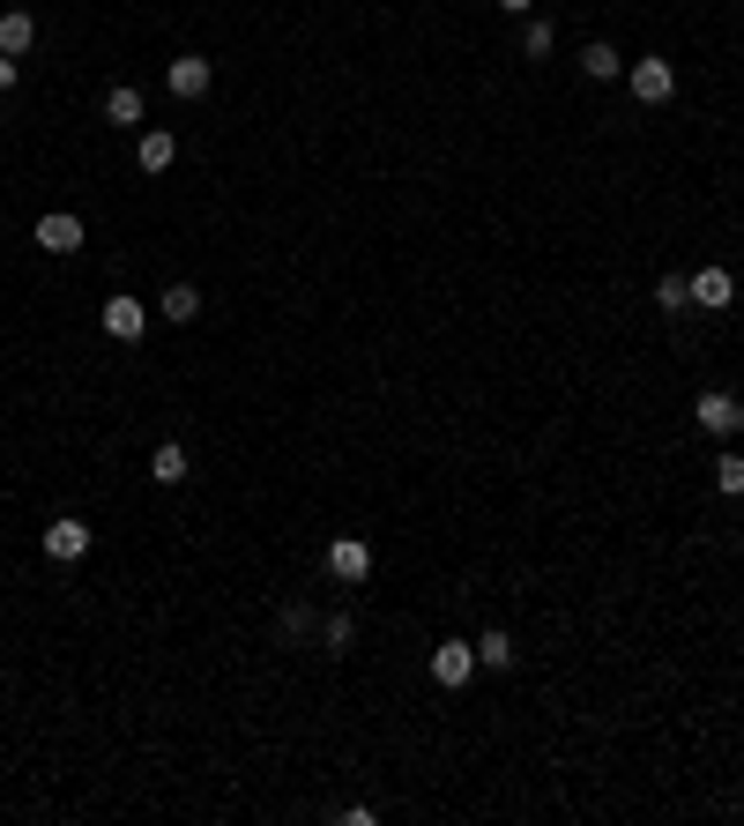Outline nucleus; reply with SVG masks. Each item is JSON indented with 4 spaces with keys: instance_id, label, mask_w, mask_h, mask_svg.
<instances>
[{
    "instance_id": "13",
    "label": "nucleus",
    "mask_w": 744,
    "mask_h": 826,
    "mask_svg": "<svg viewBox=\"0 0 744 826\" xmlns=\"http://www.w3.org/2000/svg\"><path fill=\"white\" fill-rule=\"evenodd\" d=\"M157 313H164V321H172V328H187V321H194V313H201V291H194V283H172V291L157 299Z\"/></svg>"
},
{
    "instance_id": "14",
    "label": "nucleus",
    "mask_w": 744,
    "mask_h": 826,
    "mask_svg": "<svg viewBox=\"0 0 744 826\" xmlns=\"http://www.w3.org/2000/svg\"><path fill=\"white\" fill-rule=\"evenodd\" d=\"M187 470H194V462H187V447H172V440L149 454V476H157V484H187Z\"/></svg>"
},
{
    "instance_id": "23",
    "label": "nucleus",
    "mask_w": 744,
    "mask_h": 826,
    "mask_svg": "<svg viewBox=\"0 0 744 826\" xmlns=\"http://www.w3.org/2000/svg\"><path fill=\"white\" fill-rule=\"evenodd\" d=\"M499 8H506V16H529V8H536V0H499Z\"/></svg>"
},
{
    "instance_id": "3",
    "label": "nucleus",
    "mask_w": 744,
    "mask_h": 826,
    "mask_svg": "<svg viewBox=\"0 0 744 826\" xmlns=\"http://www.w3.org/2000/svg\"><path fill=\"white\" fill-rule=\"evenodd\" d=\"M328 574L343 581V588H358V581L372 574V544L365 536H335V544H328Z\"/></svg>"
},
{
    "instance_id": "19",
    "label": "nucleus",
    "mask_w": 744,
    "mask_h": 826,
    "mask_svg": "<svg viewBox=\"0 0 744 826\" xmlns=\"http://www.w3.org/2000/svg\"><path fill=\"white\" fill-rule=\"evenodd\" d=\"M305 633H313V611L291 603V611H283V641H305Z\"/></svg>"
},
{
    "instance_id": "11",
    "label": "nucleus",
    "mask_w": 744,
    "mask_h": 826,
    "mask_svg": "<svg viewBox=\"0 0 744 826\" xmlns=\"http://www.w3.org/2000/svg\"><path fill=\"white\" fill-rule=\"evenodd\" d=\"M30 46H38V23H30L23 8H8V16H0V52H16V60H23Z\"/></svg>"
},
{
    "instance_id": "16",
    "label": "nucleus",
    "mask_w": 744,
    "mask_h": 826,
    "mask_svg": "<svg viewBox=\"0 0 744 826\" xmlns=\"http://www.w3.org/2000/svg\"><path fill=\"white\" fill-rule=\"evenodd\" d=\"M476 663H484V671H506V663H514V641H506V633H484V641H476Z\"/></svg>"
},
{
    "instance_id": "2",
    "label": "nucleus",
    "mask_w": 744,
    "mask_h": 826,
    "mask_svg": "<svg viewBox=\"0 0 744 826\" xmlns=\"http://www.w3.org/2000/svg\"><path fill=\"white\" fill-rule=\"evenodd\" d=\"M470 677H476V648H470V641H440V648H432V685L462 693Z\"/></svg>"
},
{
    "instance_id": "21",
    "label": "nucleus",
    "mask_w": 744,
    "mask_h": 826,
    "mask_svg": "<svg viewBox=\"0 0 744 826\" xmlns=\"http://www.w3.org/2000/svg\"><path fill=\"white\" fill-rule=\"evenodd\" d=\"M321 641H328V648H335V655H343L350 641H358V626H350V618H328V633H321Z\"/></svg>"
},
{
    "instance_id": "12",
    "label": "nucleus",
    "mask_w": 744,
    "mask_h": 826,
    "mask_svg": "<svg viewBox=\"0 0 744 826\" xmlns=\"http://www.w3.org/2000/svg\"><path fill=\"white\" fill-rule=\"evenodd\" d=\"M104 120H112V127H142V90H134V82L104 90Z\"/></svg>"
},
{
    "instance_id": "4",
    "label": "nucleus",
    "mask_w": 744,
    "mask_h": 826,
    "mask_svg": "<svg viewBox=\"0 0 744 826\" xmlns=\"http://www.w3.org/2000/svg\"><path fill=\"white\" fill-rule=\"evenodd\" d=\"M46 558H60V566H74L82 551H90V522H74V514H60V522H46Z\"/></svg>"
},
{
    "instance_id": "22",
    "label": "nucleus",
    "mask_w": 744,
    "mask_h": 826,
    "mask_svg": "<svg viewBox=\"0 0 744 826\" xmlns=\"http://www.w3.org/2000/svg\"><path fill=\"white\" fill-rule=\"evenodd\" d=\"M16 90V52H0V98Z\"/></svg>"
},
{
    "instance_id": "17",
    "label": "nucleus",
    "mask_w": 744,
    "mask_h": 826,
    "mask_svg": "<svg viewBox=\"0 0 744 826\" xmlns=\"http://www.w3.org/2000/svg\"><path fill=\"white\" fill-rule=\"evenodd\" d=\"M581 75H589V82H611V75H619V52H611V46H589V52H581Z\"/></svg>"
},
{
    "instance_id": "18",
    "label": "nucleus",
    "mask_w": 744,
    "mask_h": 826,
    "mask_svg": "<svg viewBox=\"0 0 744 826\" xmlns=\"http://www.w3.org/2000/svg\"><path fill=\"white\" fill-rule=\"evenodd\" d=\"M715 492H730V500L744 492V454H730V447H722V462H715Z\"/></svg>"
},
{
    "instance_id": "15",
    "label": "nucleus",
    "mask_w": 744,
    "mask_h": 826,
    "mask_svg": "<svg viewBox=\"0 0 744 826\" xmlns=\"http://www.w3.org/2000/svg\"><path fill=\"white\" fill-rule=\"evenodd\" d=\"M655 305H663V313H685V305H693V275H663V283H655Z\"/></svg>"
},
{
    "instance_id": "7",
    "label": "nucleus",
    "mask_w": 744,
    "mask_h": 826,
    "mask_svg": "<svg viewBox=\"0 0 744 826\" xmlns=\"http://www.w3.org/2000/svg\"><path fill=\"white\" fill-rule=\"evenodd\" d=\"M730 299H737V275H730V269H700V275H693V305L730 313Z\"/></svg>"
},
{
    "instance_id": "9",
    "label": "nucleus",
    "mask_w": 744,
    "mask_h": 826,
    "mask_svg": "<svg viewBox=\"0 0 744 826\" xmlns=\"http://www.w3.org/2000/svg\"><path fill=\"white\" fill-rule=\"evenodd\" d=\"M209 75H217V68H209L201 52H187V60H172V75H164V82H172V98H187V104H194L201 90H209Z\"/></svg>"
},
{
    "instance_id": "10",
    "label": "nucleus",
    "mask_w": 744,
    "mask_h": 826,
    "mask_svg": "<svg viewBox=\"0 0 744 826\" xmlns=\"http://www.w3.org/2000/svg\"><path fill=\"white\" fill-rule=\"evenodd\" d=\"M134 157H142V172H172V157H179V142L164 134V127H149L142 142H134Z\"/></svg>"
},
{
    "instance_id": "1",
    "label": "nucleus",
    "mask_w": 744,
    "mask_h": 826,
    "mask_svg": "<svg viewBox=\"0 0 744 826\" xmlns=\"http://www.w3.org/2000/svg\"><path fill=\"white\" fill-rule=\"evenodd\" d=\"M693 425H700V432H715V440H737V432H744V402H737V395H722V387H707V395L693 402Z\"/></svg>"
},
{
    "instance_id": "20",
    "label": "nucleus",
    "mask_w": 744,
    "mask_h": 826,
    "mask_svg": "<svg viewBox=\"0 0 744 826\" xmlns=\"http://www.w3.org/2000/svg\"><path fill=\"white\" fill-rule=\"evenodd\" d=\"M521 52H529V60H544V52H551V23H529V30H521Z\"/></svg>"
},
{
    "instance_id": "8",
    "label": "nucleus",
    "mask_w": 744,
    "mask_h": 826,
    "mask_svg": "<svg viewBox=\"0 0 744 826\" xmlns=\"http://www.w3.org/2000/svg\"><path fill=\"white\" fill-rule=\"evenodd\" d=\"M38 246H46V253H74V246H82V216H68V209L38 216Z\"/></svg>"
},
{
    "instance_id": "5",
    "label": "nucleus",
    "mask_w": 744,
    "mask_h": 826,
    "mask_svg": "<svg viewBox=\"0 0 744 826\" xmlns=\"http://www.w3.org/2000/svg\"><path fill=\"white\" fill-rule=\"evenodd\" d=\"M633 98L641 104H670V90H677V68H670V60H633Z\"/></svg>"
},
{
    "instance_id": "6",
    "label": "nucleus",
    "mask_w": 744,
    "mask_h": 826,
    "mask_svg": "<svg viewBox=\"0 0 744 826\" xmlns=\"http://www.w3.org/2000/svg\"><path fill=\"white\" fill-rule=\"evenodd\" d=\"M142 328H149L142 299H104V335H112V343H142Z\"/></svg>"
}]
</instances>
